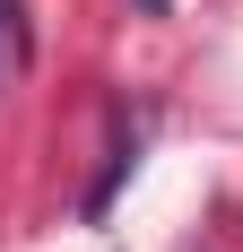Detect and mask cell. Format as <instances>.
<instances>
[{"label": "cell", "mask_w": 243, "mask_h": 252, "mask_svg": "<svg viewBox=\"0 0 243 252\" xmlns=\"http://www.w3.org/2000/svg\"><path fill=\"white\" fill-rule=\"evenodd\" d=\"M26 52H35V35H26V0H0V87L26 70Z\"/></svg>", "instance_id": "cell-1"}, {"label": "cell", "mask_w": 243, "mask_h": 252, "mask_svg": "<svg viewBox=\"0 0 243 252\" xmlns=\"http://www.w3.org/2000/svg\"><path fill=\"white\" fill-rule=\"evenodd\" d=\"M139 9H148V18H156V9H165V0H139Z\"/></svg>", "instance_id": "cell-2"}]
</instances>
